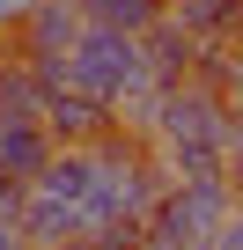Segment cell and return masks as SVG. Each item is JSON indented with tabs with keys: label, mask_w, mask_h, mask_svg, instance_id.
<instances>
[{
	"label": "cell",
	"mask_w": 243,
	"mask_h": 250,
	"mask_svg": "<svg viewBox=\"0 0 243 250\" xmlns=\"http://www.w3.org/2000/svg\"><path fill=\"white\" fill-rule=\"evenodd\" d=\"M81 15L96 30H126V37H148L162 15H170V0H81Z\"/></svg>",
	"instance_id": "30bf717a"
},
{
	"label": "cell",
	"mask_w": 243,
	"mask_h": 250,
	"mask_svg": "<svg viewBox=\"0 0 243 250\" xmlns=\"http://www.w3.org/2000/svg\"><path fill=\"white\" fill-rule=\"evenodd\" d=\"M22 235H30V250H66L74 235H88V213L52 199V191H30L22 199Z\"/></svg>",
	"instance_id": "8992f818"
},
{
	"label": "cell",
	"mask_w": 243,
	"mask_h": 250,
	"mask_svg": "<svg viewBox=\"0 0 243 250\" xmlns=\"http://www.w3.org/2000/svg\"><path fill=\"white\" fill-rule=\"evenodd\" d=\"M22 199H30V184H8V177H0V250H30V235H22Z\"/></svg>",
	"instance_id": "8fae6325"
},
{
	"label": "cell",
	"mask_w": 243,
	"mask_h": 250,
	"mask_svg": "<svg viewBox=\"0 0 243 250\" xmlns=\"http://www.w3.org/2000/svg\"><path fill=\"white\" fill-rule=\"evenodd\" d=\"M66 81L74 88H88L96 103H110V110H126L140 88H148V59H140V37H126V30H81L74 37V52H66Z\"/></svg>",
	"instance_id": "6da1fadb"
},
{
	"label": "cell",
	"mask_w": 243,
	"mask_h": 250,
	"mask_svg": "<svg viewBox=\"0 0 243 250\" xmlns=\"http://www.w3.org/2000/svg\"><path fill=\"white\" fill-rule=\"evenodd\" d=\"M110 125H118V110H110V103H96L88 88H74V81L44 88V133H52L59 147H96Z\"/></svg>",
	"instance_id": "7a4b0ae2"
},
{
	"label": "cell",
	"mask_w": 243,
	"mask_h": 250,
	"mask_svg": "<svg viewBox=\"0 0 243 250\" xmlns=\"http://www.w3.org/2000/svg\"><path fill=\"white\" fill-rule=\"evenodd\" d=\"M52 155H59V140L44 133V118H0V177L8 184H37Z\"/></svg>",
	"instance_id": "277c9868"
},
{
	"label": "cell",
	"mask_w": 243,
	"mask_h": 250,
	"mask_svg": "<svg viewBox=\"0 0 243 250\" xmlns=\"http://www.w3.org/2000/svg\"><path fill=\"white\" fill-rule=\"evenodd\" d=\"M30 8H37V0H0V30H8V37H15V30L30 22Z\"/></svg>",
	"instance_id": "7c38bea8"
},
{
	"label": "cell",
	"mask_w": 243,
	"mask_h": 250,
	"mask_svg": "<svg viewBox=\"0 0 243 250\" xmlns=\"http://www.w3.org/2000/svg\"><path fill=\"white\" fill-rule=\"evenodd\" d=\"M30 191H52V199H66V206H88V191H96V147H59Z\"/></svg>",
	"instance_id": "52a82bcc"
},
{
	"label": "cell",
	"mask_w": 243,
	"mask_h": 250,
	"mask_svg": "<svg viewBox=\"0 0 243 250\" xmlns=\"http://www.w3.org/2000/svg\"><path fill=\"white\" fill-rule=\"evenodd\" d=\"M228 184H236V199H243V125L228 133Z\"/></svg>",
	"instance_id": "4fadbf2b"
},
{
	"label": "cell",
	"mask_w": 243,
	"mask_h": 250,
	"mask_svg": "<svg viewBox=\"0 0 243 250\" xmlns=\"http://www.w3.org/2000/svg\"><path fill=\"white\" fill-rule=\"evenodd\" d=\"M0 118H44V81L22 52H0Z\"/></svg>",
	"instance_id": "9c48e42d"
},
{
	"label": "cell",
	"mask_w": 243,
	"mask_h": 250,
	"mask_svg": "<svg viewBox=\"0 0 243 250\" xmlns=\"http://www.w3.org/2000/svg\"><path fill=\"white\" fill-rule=\"evenodd\" d=\"M0 37H8V30H0Z\"/></svg>",
	"instance_id": "5bb4252c"
},
{
	"label": "cell",
	"mask_w": 243,
	"mask_h": 250,
	"mask_svg": "<svg viewBox=\"0 0 243 250\" xmlns=\"http://www.w3.org/2000/svg\"><path fill=\"white\" fill-rule=\"evenodd\" d=\"M81 30H88L81 0H37V8H30V22L15 30V52H22V59H66Z\"/></svg>",
	"instance_id": "3957f363"
},
{
	"label": "cell",
	"mask_w": 243,
	"mask_h": 250,
	"mask_svg": "<svg viewBox=\"0 0 243 250\" xmlns=\"http://www.w3.org/2000/svg\"><path fill=\"white\" fill-rule=\"evenodd\" d=\"M170 15L199 37V44H221L243 30V0H170Z\"/></svg>",
	"instance_id": "ba28073f"
},
{
	"label": "cell",
	"mask_w": 243,
	"mask_h": 250,
	"mask_svg": "<svg viewBox=\"0 0 243 250\" xmlns=\"http://www.w3.org/2000/svg\"><path fill=\"white\" fill-rule=\"evenodd\" d=\"M140 59H148V88H177V81L192 74V59H199V37H192L177 15H162V22L140 37Z\"/></svg>",
	"instance_id": "5b68a950"
}]
</instances>
